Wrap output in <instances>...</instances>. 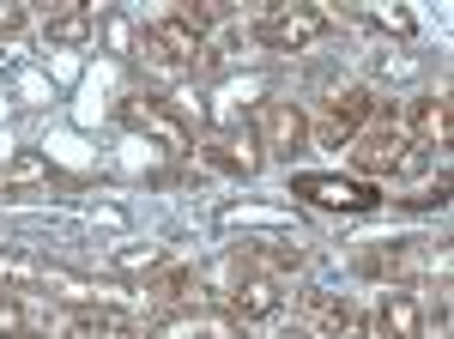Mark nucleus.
Returning <instances> with one entry per match:
<instances>
[{"instance_id":"412c9836","label":"nucleus","mask_w":454,"mask_h":339,"mask_svg":"<svg viewBox=\"0 0 454 339\" xmlns=\"http://www.w3.org/2000/svg\"><path fill=\"white\" fill-rule=\"evenodd\" d=\"M31 327H25V304L12 297V291H0V339H25Z\"/></svg>"},{"instance_id":"5701e85b","label":"nucleus","mask_w":454,"mask_h":339,"mask_svg":"<svg viewBox=\"0 0 454 339\" xmlns=\"http://www.w3.org/2000/svg\"><path fill=\"white\" fill-rule=\"evenodd\" d=\"M19 25H25V6H6V0H0V36H12Z\"/></svg>"},{"instance_id":"4be33fe9","label":"nucleus","mask_w":454,"mask_h":339,"mask_svg":"<svg viewBox=\"0 0 454 339\" xmlns=\"http://www.w3.org/2000/svg\"><path fill=\"white\" fill-rule=\"evenodd\" d=\"M36 261H25V255H6V248H0V279H6V285H36Z\"/></svg>"},{"instance_id":"4468645a","label":"nucleus","mask_w":454,"mask_h":339,"mask_svg":"<svg viewBox=\"0 0 454 339\" xmlns=\"http://www.w3.org/2000/svg\"><path fill=\"white\" fill-rule=\"evenodd\" d=\"M412 248H419L412 237H394V242H364V248L351 255V267H357V272H370V279H400V272L412 267Z\"/></svg>"},{"instance_id":"423d86ee","label":"nucleus","mask_w":454,"mask_h":339,"mask_svg":"<svg viewBox=\"0 0 454 339\" xmlns=\"http://www.w3.org/2000/svg\"><path fill=\"white\" fill-rule=\"evenodd\" d=\"M194 152H200V164H212L218 176H243V182L254 176V170H261V158H267L254 128H231V134H212V139H200Z\"/></svg>"},{"instance_id":"f03ea898","label":"nucleus","mask_w":454,"mask_h":339,"mask_svg":"<svg viewBox=\"0 0 454 339\" xmlns=\"http://www.w3.org/2000/svg\"><path fill=\"white\" fill-rule=\"evenodd\" d=\"M291 201H309L321 212H370V206H382V188L364 176H340V170H297Z\"/></svg>"},{"instance_id":"393cba45","label":"nucleus","mask_w":454,"mask_h":339,"mask_svg":"<svg viewBox=\"0 0 454 339\" xmlns=\"http://www.w3.org/2000/svg\"><path fill=\"white\" fill-rule=\"evenodd\" d=\"M25 339H43V334H25Z\"/></svg>"},{"instance_id":"6ab92c4d","label":"nucleus","mask_w":454,"mask_h":339,"mask_svg":"<svg viewBox=\"0 0 454 339\" xmlns=\"http://www.w3.org/2000/svg\"><path fill=\"white\" fill-rule=\"evenodd\" d=\"M188 327H194V339H248V334H243L248 321H237L231 309H207V315H188Z\"/></svg>"},{"instance_id":"39448f33","label":"nucleus","mask_w":454,"mask_h":339,"mask_svg":"<svg viewBox=\"0 0 454 339\" xmlns=\"http://www.w3.org/2000/svg\"><path fill=\"white\" fill-rule=\"evenodd\" d=\"M254 134H261V152H273V158H297L303 152V139H309V115L297 109V103L285 98H267L261 103V115H254Z\"/></svg>"},{"instance_id":"ddd939ff","label":"nucleus","mask_w":454,"mask_h":339,"mask_svg":"<svg viewBox=\"0 0 454 339\" xmlns=\"http://www.w3.org/2000/svg\"><path fill=\"white\" fill-rule=\"evenodd\" d=\"M145 43H152L158 55H170L176 67L207 61V43H200V31H188L182 19H152V25H145Z\"/></svg>"},{"instance_id":"9d476101","label":"nucleus","mask_w":454,"mask_h":339,"mask_svg":"<svg viewBox=\"0 0 454 339\" xmlns=\"http://www.w3.org/2000/svg\"><path fill=\"white\" fill-rule=\"evenodd\" d=\"M376 334H382V339H419V334H424V304H419V291L387 285L382 304H376Z\"/></svg>"},{"instance_id":"dca6fc26","label":"nucleus","mask_w":454,"mask_h":339,"mask_svg":"<svg viewBox=\"0 0 454 339\" xmlns=\"http://www.w3.org/2000/svg\"><path fill=\"white\" fill-rule=\"evenodd\" d=\"M73 339H140V334L121 321V309L91 304V309H73Z\"/></svg>"},{"instance_id":"f3484780","label":"nucleus","mask_w":454,"mask_h":339,"mask_svg":"<svg viewBox=\"0 0 454 339\" xmlns=\"http://www.w3.org/2000/svg\"><path fill=\"white\" fill-rule=\"evenodd\" d=\"M109 267H115V272H128V279H152V272H164V267H170V255L145 242V248H115V261H109Z\"/></svg>"},{"instance_id":"a211bd4d","label":"nucleus","mask_w":454,"mask_h":339,"mask_svg":"<svg viewBox=\"0 0 454 339\" xmlns=\"http://www.w3.org/2000/svg\"><path fill=\"white\" fill-rule=\"evenodd\" d=\"M91 25H98V19H91V6H67V12H55V19H49V43L79 49V43L91 36Z\"/></svg>"},{"instance_id":"2eb2a0df","label":"nucleus","mask_w":454,"mask_h":339,"mask_svg":"<svg viewBox=\"0 0 454 339\" xmlns=\"http://www.w3.org/2000/svg\"><path fill=\"white\" fill-rule=\"evenodd\" d=\"M449 134H454V109H449V98H419L412 103V146H449Z\"/></svg>"},{"instance_id":"aec40b11","label":"nucleus","mask_w":454,"mask_h":339,"mask_svg":"<svg viewBox=\"0 0 454 339\" xmlns=\"http://www.w3.org/2000/svg\"><path fill=\"white\" fill-rule=\"evenodd\" d=\"M98 31H104V43L115 49V55H134V49H140V43H134V25H128V12H104Z\"/></svg>"},{"instance_id":"0eeeda50","label":"nucleus","mask_w":454,"mask_h":339,"mask_svg":"<svg viewBox=\"0 0 454 339\" xmlns=\"http://www.w3.org/2000/svg\"><path fill=\"white\" fill-rule=\"evenodd\" d=\"M121 122H128L134 134L170 146V152H194V134L170 115V103H158V98H128V103H121Z\"/></svg>"},{"instance_id":"20e7f679","label":"nucleus","mask_w":454,"mask_h":339,"mask_svg":"<svg viewBox=\"0 0 454 339\" xmlns=\"http://www.w3.org/2000/svg\"><path fill=\"white\" fill-rule=\"evenodd\" d=\"M321 31H327V12H315V6H273V12L254 25V36H261L273 55H297V49H309Z\"/></svg>"},{"instance_id":"9b49d317","label":"nucleus","mask_w":454,"mask_h":339,"mask_svg":"<svg viewBox=\"0 0 454 339\" xmlns=\"http://www.w3.org/2000/svg\"><path fill=\"white\" fill-rule=\"evenodd\" d=\"M36 285H43L49 297H61L67 309H91V304H109V297H115L109 285H98L91 272H79V267H43Z\"/></svg>"},{"instance_id":"b1692460","label":"nucleus","mask_w":454,"mask_h":339,"mask_svg":"<svg viewBox=\"0 0 454 339\" xmlns=\"http://www.w3.org/2000/svg\"><path fill=\"white\" fill-rule=\"evenodd\" d=\"M279 339H309V334H303V327H291V334H279Z\"/></svg>"},{"instance_id":"f8f14e48","label":"nucleus","mask_w":454,"mask_h":339,"mask_svg":"<svg viewBox=\"0 0 454 339\" xmlns=\"http://www.w3.org/2000/svg\"><path fill=\"white\" fill-rule=\"evenodd\" d=\"M243 261H261V267H279V272H297L309 261V242L297 237V231H267V237H254L237 248Z\"/></svg>"},{"instance_id":"f257e3e1","label":"nucleus","mask_w":454,"mask_h":339,"mask_svg":"<svg viewBox=\"0 0 454 339\" xmlns=\"http://www.w3.org/2000/svg\"><path fill=\"white\" fill-rule=\"evenodd\" d=\"M412 152H419V146L394 128V109H382V103H376V115H370V128L351 139V164H357L364 182H370V176H382V170H387V176H394V170H419Z\"/></svg>"},{"instance_id":"6e6552de","label":"nucleus","mask_w":454,"mask_h":339,"mask_svg":"<svg viewBox=\"0 0 454 339\" xmlns=\"http://www.w3.org/2000/svg\"><path fill=\"white\" fill-rule=\"evenodd\" d=\"M224 309H231L237 321H267V315H279V279H273V272H261L254 261H248Z\"/></svg>"},{"instance_id":"7ed1b4c3","label":"nucleus","mask_w":454,"mask_h":339,"mask_svg":"<svg viewBox=\"0 0 454 339\" xmlns=\"http://www.w3.org/2000/svg\"><path fill=\"white\" fill-rule=\"evenodd\" d=\"M370 115H376V91H370V85H346V91H333V98L321 103L315 139H321V146H351V139L364 134Z\"/></svg>"},{"instance_id":"1a4fd4ad","label":"nucleus","mask_w":454,"mask_h":339,"mask_svg":"<svg viewBox=\"0 0 454 339\" xmlns=\"http://www.w3.org/2000/svg\"><path fill=\"white\" fill-rule=\"evenodd\" d=\"M303 315H309L327 339H364V315H357L346 297L321 291V285H309V291H303Z\"/></svg>"}]
</instances>
